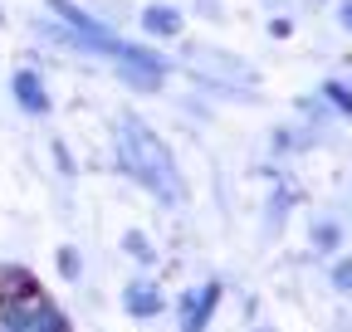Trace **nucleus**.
<instances>
[{"mask_svg": "<svg viewBox=\"0 0 352 332\" xmlns=\"http://www.w3.org/2000/svg\"><path fill=\"white\" fill-rule=\"evenodd\" d=\"M220 294H226V288H220L215 278L186 288V294L176 298V332H210V318L220 308Z\"/></svg>", "mask_w": 352, "mask_h": 332, "instance_id": "20e7f679", "label": "nucleus"}, {"mask_svg": "<svg viewBox=\"0 0 352 332\" xmlns=\"http://www.w3.org/2000/svg\"><path fill=\"white\" fill-rule=\"evenodd\" d=\"M113 137H118V171L132 176L142 191H152L162 205H182L186 200V181H182V166H176L171 147L152 132V122H142L138 112H118L113 122Z\"/></svg>", "mask_w": 352, "mask_h": 332, "instance_id": "f257e3e1", "label": "nucleus"}, {"mask_svg": "<svg viewBox=\"0 0 352 332\" xmlns=\"http://www.w3.org/2000/svg\"><path fill=\"white\" fill-rule=\"evenodd\" d=\"M338 25L352 34V0H338Z\"/></svg>", "mask_w": 352, "mask_h": 332, "instance_id": "2eb2a0df", "label": "nucleus"}, {"mask_svg": "<svg viewBox=\"0 0 352 332\" xmlns=\"http://www.w3.org/2000/svg\"><path fill=\"white\" fill-rule=\"evenodd\" d=\"M138 29L147 39H157V45H166V39H182L186 34V15L171 5V0H147V5L138 10Z\"/></svg>", "mask_w": 352, "mask_h": 332, "instance_id": "0eeeda50", "label": "nucleus"}, {"mask_svg": "<svg viewBox=\"0 0 352 332\" xmlns=\"http://www.w3.org/2000/svg\"><path fill=\"white\" fill-rule=\"evenodd\" d=\"M54 269L64 283H83V254H78V244H59L54 249Z\"/></svg>", "mask_w": 352, "mask_h": 332, "instance_id": "1a4fd4ad", "label": "nucleus"}, {"mask_svg": "<svg viewBox=\"0 0 352 332\" xmlns=\"http://www.w3.org/2000/svg\"><path fill=\"white\" fill-rule=\"evenodd\" d=\"M10 98H15V108H20L25 117H39V122L54 112L50 83H44V73H39L34 64H20V69L10 73Z\"/></svg>", "mask_w": 352, "mask_h": 332, "instance_id": "423d86ee", "label": "nucleus"}, {"mask_svg": "<svg viewBox=\"0 0 352 332\" xmlns=\"http://www.w3.org/2000/svg\"><path fill=\"white\" fill-rule=\"evenodd\" d=\"M0 332H74V327L59 313V303L44 298L39 288H15L0 298Z\"/></svg>", "mask_w": 352, "mask_h": 332, "instance_id": "7ed1b4c3", "label": "nucleus"}, {"mask_svg": "<svg viewBox=\"0 0 352 332\" xmlns=\"http://www.w3.org/2000/svg\"><path fill=\"white\" fill-rule=\"evenodd\" d=\"M308 244H314V254H333V249L342 244V225L338 220H318L314 230H308Z\"/></svg>", "mask_w": 352, "mask_h": 332, "instance_id": "9d476101", "label": "nucleus"}, {"mask_svg": "<svg viewBox=\"0 0 352 332\" xmlns=\"http://www.w3.org/2000/svg\"><path fill=\"white\" fill-rule=\"evenodd\" d=\"M289 29H294V25H289V20H270V34H274V39H284V34H289Z\"/></svg>", "mask_w": 352, "mask_h": 332, "instance_id": "dca6fc26", "label": "nucleus"}, {"mask_svg": "<svg viewBox=\"0 0 352 332\" xmlns=\"http://www.w3.org/2000/svg\"><path fill=\"white\" fill-rule=\"evenodd\" d=\"M118 249H122V254L138 264V269H157V259H162V249L152 244V235H147V230H138V225L118 235Z\"/></svg>", "mask_w": 352, "mask_h": 332, "instance_id": "6e6552de", "label": "nucleus"}, {"mask_svg": "<svg viewBox=\"0 0 352 332\" xmlns=\"http://www.w3.org/2000/svg\"><path fill=\"white\" fill-rule=\"evenodd\" d=\"M254 332H270V327H254Z\"/></svg>", "mask_w": 352, "mask_h": 332, "instance_id": "f3484780", "label": "nucleus"}, {"mask_svg": "<svg viewBox=\"0 0 352 332\" xmlns=\"http://www.w3.org/2000/svg\"><path fill=\"white\" fill-rule=\"evenodd\" d=\"M196 10H206V20H226V5H220V0H191Z\"/></svg>", "mask_w": 352, "mask_h": 332, "instance_id": "4468645a", "label": "nucleus"}, {"mask_svg": "<svg viewBox=\"0 0 352 332\" xmlns=\"http://www.w3.org/2000/svg\"><path fill=\"white\" fill-rule=\"evenodd\" d=\"M50 152H54V161H59V176H78V166H74V156H69V147H64L59 137L50 142Z\"/></svg>", "mask_w": 352, "mask_h": 332, "instance_id": "ddd939ff", "label": "nucleus"}, {"mask_svg": "<svg viewBox=\"0 0 352 332\" xmlns=\"http://www.w3.org/2000/svg\"><path fill=\"white\" fill-rule=\"evenodd\" d=\"M323 98L342 112V117H352V88H347V83H338V78H328L323 83Z\"/></svg>", "mask_w": 352, "mask_h": 332, "instance_id": "9b49d317", "label": "nucleus"}, {"mask_svg": "<svg viewBox=\"0 0 352 332\" xmlns=\"http://www.w3.org/2000/svg\"><path fill=\"white\" fill-rule=\"evenodd\" d=\"M333 288H338L342 298H352V259H338L333 264Z\"/></svg>", "mask_w": 352, "mask_h": 332, "instance_id": "f8f14e48", "label": "nucleus"}, {"mask_svg": "<svg viewBox=\"0 0 352 332\" xmlns=\"http://www.w3.org/2000/svg\"><path fill=\"white\" fill-rule=\"evenodd\" d=\"M182 69L196 78V83H206V88H215V93H250L254 83H259V73L245 64V59H235L230 49H215V45H186L182 49Z\"/></svg>", "mask_w": 352, "mask_h": 332, "instance_id": "f03ea898", "label": "nucleus"}, {"mask_svg": "<svg viewBox=\"0 0 352 332\" xmlns=\"http://www.w3.org/2000/svg\"><path fill=\"white\" fill-rule=\"evenodd\" d=\"M118 303H122V313H127L132 322H157V318L166 313V294H162V283H157V278H147V274L127 278V283L118 288Z\"/></svg>", "mask_w": 352, "mask_h": 332, "instance_id": "39448f33", "label": "nucleus"}]
</instances>
